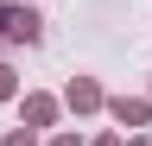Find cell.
Returning <instances> with one entry per match:
<instances>
[{
    "label": "cell",
    "mask_w": 152,
    "mask_h": 146,
    "mask_svg": "<svg viewBox=\"0 0 152 146\" xmlns=\"http://www.w3.org/2000/svg\"><path fill=\"white\" fill-rule=\"evenodd\" d=\"M0 38H7V45H32V38H38V13L7 7V13H0Z\"/></svg>",
    "instance_id": "obj_1"
},
{
    "label": "cell",
    "mask_w": 152,
    "mask_h": 146,
    "mask_svg": "<svg viewBox=\"0 0 152 146\" xmlns=\"http://www.w3.org/2000/svg\"><path fill=\"white\" fill-rule=\"evenodd\" d=\"M146 114H152V108H146V102H114V121H121V127H140Z\"/></svg>",
    "instance_id": "obj_2"
},
{
    "label": "cell",
    "mask_w": 152,
    "mask_h": 146,
    "mask_svg": "<svg viewBox=\"0 0 152 146\" xmlns=\"http://www.w3.org/2000/svg\"><path fill=\"white\" fill-rule=\"evenodd\" d=\"M51 114H57V102H45V95H32V102H26V121H32V127H45Z\"/></svg>",
    "instance_id": "obj_3"
},
{
    "label": "cell",
    "mask_w": 152,
    "mask_h": 146,
    "mask_svg": "<svg viewBox=\"0 0 152 146\" xmlns=\"http://www.w3.org/2000/svg\"><path fill=\"white\" fill-rule=\"evenodd\" d=\"M70 102H76V108H95V102H102V89H95V83H76V89H70Z\"/></svg>",
    "instance_id": "obj_4"
},
{
    "label": "cell",
    "mask_w": 152,
    "mask_h": 146,
    "mask_svg": "<svg viewBox=\"0 0 152 146\" xmlns=\"http://www.w3.org/2000/svg\"><path fill=\"white\" fill-rule=\"evenodd\" d=\"M7 95H13V70L0 64V102H7Z\"/></svg>",
    "instance_id": "obj_5"
},
{
    "label": "cell",
    "mask_w": 152,
    "mask_h": 146,
    "mask_svg": "<svg viewBox=\"0 0 152 146\" xmlns=\"http://www.w3.org/2000/svg\"><path fill=\"white\" fill-rule=\"evenodd\" d=\"M7 146H32V134H13V140H7Z\"/></svg>",
    "instance_id": "obj_6"
},
{
    "label": "cell",
    "mask_w": 152,
    "mask_h": 146,
    "mask_svg": "<svg viewBox=\"0 0 152 146\" xmlns=\"http://www.w3.org/2000/svg\"><path fill=\"white\" fill-rule=\"evenodd\" d=\"M95 146H121V140H95Z\"/></svg>",
    "instance_id": "obj_7"
},
{
    "label": "cell",
    "mask_w": 152,
    "mask_h": 146,
    "mask_svg": "<svg viewBox=\"0 0 152 146\" xmlns=\"http://www.w3.org/2000/svg\"><path fill=\"white\" fill-rule=\"evenodd\" d=\"M57 146H76V140H57Z\"/></svg>",
    "instance_id": "obj_8"
}]
</instances>
